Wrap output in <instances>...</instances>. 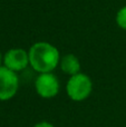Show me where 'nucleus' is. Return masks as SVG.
<instances>
[{
  "label": "nucleus",
  "instance_id": "f257e3e1",
  "mask_svg": "<svg viewBox=\"0 0 126 127\" xmlns=\"http://www.w3.org/2000/svg\"><path fill=\"white\" fill-rule=\"evenodd\" d=\"M29 64L39 74L53 72L59 66L60 53L54 45L47 41L35 42L29 48Z\"/></svg>",
  "mask_w": 126,
  "mask_h": 127
},
{
  "label": "nucleus",
  "instance_id": "f03ea898",
  "mask_svg": "<svg viewBox=\"0 0 126 127\" xmlns=\"http://www.w3.org/2000/svg\"><path fill=\"white\" fill-rule=\"evenodd\" d=\"M93 90V81L84 72L70 76L66 84V93L74 101H83L87 99Z\"/></svg>",
  "mask_w": 126,
  "mask_h": 127
},
{
  "label": "nucleus",
  "instance_id": "7ed1b4c3",
  "mask_svg": "<svg viewBox=\"0 0 126 127\" xmlns=\"http://www.w3.org/2000/svg\"><path fill=\"white\" fill-rule=\"evenodd\" d=\"M35 89L40 97L49 99L58 95L60 90V83L57 76L53 72L39 74L35 81Z\"/></svg>",
  "mask_w": 126,
  "mask_h": 127
},
{
  "label": "nucleus",
  "instance_id": "20e7f679",
  "mask_svg": "<svg viewBox=\"0 0 126 127\" xmlns=\"http://www.w3.org/2000/svg\"><path fill=\"white\" fill-rule=\"evenodd\" d=\"M19 78L17 72L8 69L4 66L0 67V100L11 99L18 92Z\"/></svg>",
  "mask_w": 126,
  "mask_h": 127
},
{
  "label": "nucleus",
  "instance_id": "39448f33",
  "mask_svg": "<svg viewBox=\"0 0 126 127\" xmlns=\"http://www.w3.org/2000/svg\"><path fill=\"white\" fill-rule=\"evenodd\" d=\"M29 64V54L22 48L9 49L3 56V66L15 72L25 70Z\"/></svg>",
  "mask_w": 126,
  "mask_h": 127
},
{
  "label": "nucleus",
  "instance_id": "423d86ee",
  "mask_svg": "<svg viewBox=\"0 0 126 127\" xmlns=\"http://www.w3.org/2000/svg\"><path fill=\"white\" fill-rule=\"evenodd\" d=\"M59 66L60 69L69 76H74L80 72V62L77 56H75L74 54H67L63 56L60 58Z\"/></svg>",
  "mask_w": 126,
  "mask_h": 127
},
{
  "label": "nucleus",
  "instance_id": "0eeeda50",
  "mask_svg": "<svg viewBox=\"0 0 126 127\" xmlns=\"http://www.w3.org/2000/svg\"><path fill=\"white\" fill-rule=\"evenodd\" d=\"M116 24L123 30H126V6L122 7L116 13Z\"/></svg>",
  "mask_w": 126,
  "mask_h": 127
},
{
  "label": "nucleus",
  "instance_id": "6e6552de",
  "mask_svg": "<svg viewBox=\"0 0 126 127\" xmlns=\"http://www.w3.org/2000/svg\"><path fill=\"white\" fill-rule=\"evenodd\" d=\"M33 127H55L51 123H49V122H39V123H37Z\"/></svg>",
  "mask_w": 126,
  "mask_h": 127
},
{
  "label": "nucleus",
  "instance_id": "1a4fd4ad",
  "mask_svg": "<svg viewBox=\"0 0 126 127\" xmlns=\"http://www.w3.org/2000/svg\"><path fill=\"white\" fill-rule=\"evenodd\" d=\"M2 63H3V56H2L1 53H0V67L2 66Z\"/></svg>",
  "mask_w": 126,
  "mask_h": 127
}]
</instances>
